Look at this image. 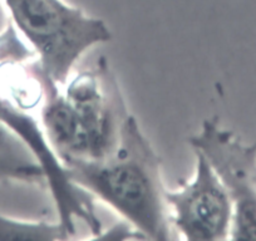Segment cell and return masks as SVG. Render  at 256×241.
<instances>
[{"instance_id":"cell-7","label":"cell","mask_w":256,"mask_h":241,"mask_svg":"<svg viewBox=\"0 0 256 241\" xmlns=\"http://www.w3.org/2000/svg\"><path fill=\"white\" fill-rule=\"evenodd\" d=\"M26 72L40 90L44 134L62 162L88 158L87 141L78 114L66 93L59 90V83L42 68L38 60L29 63Z\"/></svg>"},{"instance_id":"cell-8","label":"cell","mask_w":256,"mask_h":241,"mask_svg":"<svg viewBox=\"0 0 256 241\" xmlns=\"http://www.w3.org/2000/svg\"><path fill=\"white\" fill-rule=\"evenodd\" d=\"M9 181L46 185L43 171L28 146L0 120V182Z\"/></svg>"},{"instance_id":"cell-6","label":"cell","mask_w":256,"mask_h":241,"mask_svg":"<svg viewBox=\"0 0 256 241\" xmlns=\"http://www.w3.org/2000/svg\"><path fill=\"white\" fill-rule=\"evenodd\" d=\"M195 174L180 188L164 192L170 220L184 240L221 241L230 238L232 202L208 160L195 152Z\"/></svg>"},{"instance_id":"cell-1","label":"cell","mask_w":256,"mask_h":241,"mask_svg":"<svg viewBox=\"0 0 256 241\" xmlns=\"http://www.w3.org/2000/svg\"><path fill=\"white\" fill-rule=\"evenodd\" d=\"M161 164V157L132 114L123 122L120 141L110 156L64 162L73 182L117 211L144 238L167 241L171 220Z\"/></svg>"},{"instance_id":"cell-10","label":"cell","mask_w":256,"mask_h":241,"mask_svg":"<svg viewBox=\"0 0 256 241\" xmlns=\"http://www.w3.org/2000/svg\"><path fill=\"white\" fill-rule=\"evenodd\" d=\"M33 56L19 40L16 28L8 24L3 34H0V63H22Z\"/></svg>"},{"instance_id":"cell-3","label":"cell","mask_w":256,"mask_h":241,"mask_svg":"<svg viewBox=\"0 0 256 241\" xmlns=\"http://www.w3.org/2000/svg\"><path fill=\"white\" fill-rule=\"evenodd\" d=\"M194 152L208 161L232 202L231 240L256 241V142L248 144L220 124L218 116L202 122L188 138Z\"/></svg>"},{"instance_id":"cell-9","label":"cell","mask_w":256,"mask_h":241,"mask_svg":"<svg viewBox=\"0 0 256 241\" xmlns=\"http://www.w3.org/2000/svg\"><path fill=\"white\" fill-rule=\"evenodd\" d=\"M72 234L63 224L46 221H20L0 215V241L34 240L56 241L68 240Z\"/></svg>"},{"instance_id":"cell-4","label":"cell","mask_w":256,"mask_h":241,"mask_svg":"<svg viewBox=\"0 0 256 241\" xmlns=\"http://www.w3.org/2000/svg\"><path fill=\"white\" fill-rule=\"evenodd\" d=\"M64 93L84 132L88 160L110 156L117 147L123 122L130 113L107 59L100 56L94 68L77 73Z\"/></svg>"},{"instance_id":"cell-5","label":"cell","mask_w":256,"mask_h":241,"mask_svg":"<svg viewBox=\"0 0 256 241\" xmlns=\"http://www.w3.org/2000/svg\"><path fill=\"white\" fill-rule=\"evenodd\" d=\"M0 120L23 140L36 157L56 202L59 221L64 228L74 235V218H80L97 238L102 232V224L96 215L93 196L70 180L67 168L50 146L36 120L24 112L20 106L13 104L2 96Z\"/></svg>"},{"instance_id":"cell-2","label":"cell","mask_w":256,"mask_h":241,"mask_svg":"<svg viewBox=\"0 0 256 241\" xmlns=\"http://www.w3.org/2000/svg\"><path fill=\"white\" fill-rule=\"evenodd\" d=\"M14 26L38 54V62L66 84L78 59L112 38L107 24L64 0H3Z\"/></svg>"}]
</instances>
